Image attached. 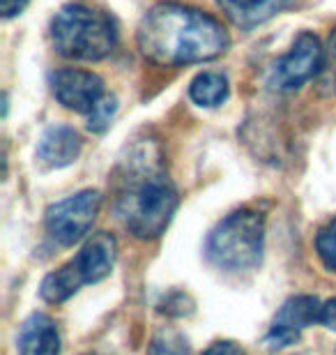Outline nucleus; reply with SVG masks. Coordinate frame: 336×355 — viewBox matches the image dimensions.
Listing matches in <instances>:
<instances>
[{
  "mask_svg": "<svg viewBox=\"0 0 336 355\" xmlns=\"http://www.w3.org/2000/svg\"><path fill=\"white\" fill-rule=\"evenodd\" d=\"M28 5V0H3L0 7H3V19H12L17 14L24 12V7Z\"/></svg>",
  "mask_w": 336,
  "mask_h": 355,
  "instance_id": "19",
  "label": "nucleus"
},
{
  "mask_svg": "<svg viewBox=\"0 0 336 355\" xmlns=\"http://www.w3.org/2000/svg\"><path fill=\"white\" fill-rule=\"evenodd\" d=\"M102 205V196L95 189H85L78 194L62 198L46 210V233L55 243L69 247L88 236Z\"/></svg>",
  "mask_w": 336,
  "mask_h": 355,
  "instance_id": "6",
  "label": "nucleus"
},
{
  "mask_svg": "<svg viewBox=\"0 0 336 355\" xmlns=\"http://www.w3.org/2000/svg\"><path fill=\"white\" fill-rule=\"evenodd\" d=\"M51 90L55 99L69 111L76 113H90L95 106L106 97L104 81L97 74L85 72V69H58L51 74Z\"/></svg>",
  "mask_w": 336,
  "mask_h": 355,
  "instance_id": "9",
  "label": "nucleus"
},
{
  "mask_svg": "<svg viewBox=\"0 0 336 355\" xmlns=\"http://www.w3.org/2000/svg\"><path fill=\"white\" fill-rule=\"evenodd\" d=\"M330 65L334 69V83H336V31L332 33V37H330Z\"/></svg>",
  "mask_w": 336,
  "mask_h": 355,
  "instance_id": "20",
  "label": "nucleus"
},
{
  "mask_svg": "<svg viewBox=\"0 0 336 355\" xmlns=\"http://www.w3.org/2000/svg\"><path fill=\"white\" fill-rule=\"evenodd\" d=\"M116 109H118V102L116 97L106 95L102 102L95 106V111L88 116V130L90 132H104L106 127L111 125L113 116H116Z\"/></svg>",
  "mask_w": 336,
  "mask_h": 355,
  "instance_id": "16",
  "label": "nucleus"
},
{
  "mask_svg": "<svg viewBox=\"0 0 336 355\" xmlns=\"http://www.w3.org/2000/svg\"><path fill=\"white\" fill-rule=\"evenodd\" d=\"M150 355H189V346L184 337L175 330H161L154 337Z\"/></svg>",
  "mask_w": 336,
  "mask_h": 355,
  "instance_id": "14",
  "label": "nucleus"
},
{
  "mask_svg": "<svg viewBox=\"0 0 336 355\" xmlns=\"http://www.w3.org/2000/svg\"><path fill=\"white\" fill-rule=\"evenodd\" d=\"M217 5L235 26L251 31L274 19L278 12L288 10L292 0H217Z\"/></svg>",
  "mask_w": 336,
  "mask_h": 355,
  "instance_id": "12",
  "label": "nucleus"
},
{
  "mask_svg": "<svg viewBox=\"0 0 336 355\" xmlns=\"http://www.w3.org/2000/svg\"><path fill=\"white\" fill-rule=\"evenodd\" d=\"M323 65L325 51L320 46V40L313 33H299L297 40L292 42L290 51L274 62L269 83L272 88L281 92L299 90L304 83H309L323 72Z\"/></svg>",
  "mask_w": 336,
  "mask_h": 355,
  "instance_id": "7",
  "label": "nucleus"
},
{
  "mask_svg": "<svg viewBox=\"0 0 336 355\" xmlns=\"http://www.w3.org/2000/svg\"><path fill=\"white\" fill-rule=\"evenodd\" d=\"M189 97L198 106H207V109L224 104L228 97V79L221 72H201L191 81Z\"/></svg>",
  "mask_w": 336,
  "mask_h": 355,
  "instance_id": "13",
  "label": "nucleus"
},
{
  "mask_svg": "<svg viewBox=\"0 0 336 355\" xmlns=\"http://www.w3.org/2000/svg\"><path fill=\"white\" fill-rule=\"evenodd\" d=\"M113 263H116V238L106 231H99L85 240L81 252L67 266L46 275L39 295L53 304L65 302L83 284H97L109 277Z\"/></svg>",
  "mask_w": 336,
  "mask_h": 355,
  "instance_id": "5",
  "label": "nucleus"
},
{
  "mask_svg": "<svg viewBox=\"0 0 336 355\" xmlns=\"http://www.w3.org/2000/svg\"><path fill=\"white\" fill-rule=\"evenodd\" d=\"M83 141L78 132L69 125H53L39 137L37 159L46 168H65L74 164L81 155Z\"/></svg>",
  "mask_w": 336,
  "mask_h": 355,
  "instance_id": "10",
  "label": "nucleus"
},
{
  "mask_svg": "<svg viewBox=\"0 0 336 355\" xmlns=\"http://www.w3.org/2000/svg\"><path fill=\"white\" fill-rule=\"evenodd\" d=\"M325 328L330 330H336V297H332V300L323 302V307H320V321Z\"/></svg>",
  "mask_w": 336,
  "mask_h": 355,
  "instance_id": "18",
  "label": "nucleus"
},
{
  "mask_svg": "<svg viewBox=\"0 0 336 355\" xmlns=\"http://www.w3.org/2000/svg\"><path fill=\"white\" fill-rule=\"evenodd\" d=\"M320 307L323 302L316 295H295L281 304L274 321L269 325L265 342L269 349H285L295 344L304 328L320 321Z\"/></svg>",
  "mask_w": 336,
  "mask_h": 355,
  "instance_id": "8",
  "label": "nucleus"
},
{
  "mask_svg": "<svg viewBox=\"0 0 336 355\" xmlns=\"http://www.w3.org/2000/svg\"><path fill=\"white\" fill-rule=\"evenodd\" d=\"M203 355H247V351L233 342H217V344H212Z\"/></svg>",
  "mask_w": 336,
  "mask_h": 355,
  "instance_id": "17",
  "label": "nucleus"
},
{
  "mask_svg": "<svg viewBox=\"0 0 336 355\" xmlns=\"http://www.w3.org/2000/svg\"><path fill=\"white\" fill-rule=\"evenodd\" d=\"M177 210V189L173 180L154 162L141 164L132 159L125 187L118 196V215L141 240H154L168 229Z\"/></svg>",
  "mask_w": 336,
  "mask_h": 355,
  "instance_id": "2",
  "label": "nucleus"
},
{
  "mask_svg": "<svg viewBox=\"0 0 336 355\" xmlns=\"http://www.w3.org/2000/svg\"><path fill=\"white\" fill-rule=\"evenodd\" d=\"M51 42L62 58L97 62L118 44L116 21L88 5H65L51 21Z\"/></svg>",
  "mask_w": 336,
  "mask_h": 355,
  "instance_id": "3",
  "label": "nucleus"
},
{
  "mask_svg": "<svg viewBox=\"0 0 336 355\" xmlns=\"http://www.w3.org/2000/svg\"><path fill=\"white\" fill-rule=\"evenodd\" d=\"M139 49L154 65L180 67L219 58L228 49V33L217 19L194 7L163 3L139 24Z\"/></svg>",
  "mask_w": 336,
  "mask_h": 355,
  "instance_id": "1",
  "label": "nucleus"
},
{
  "mask_svg": "<svg viewBox=\"0 0 336 355\" xmlns=\"http://www.w3.org/2000/svg\"><path fill=\"white\" fill-rule=\"evenodd\" d=\"M316 250L318 257L323 261V266L327 270L336 272V219H332L325 229H320L316 238Z\"/></svg>",
  "mask_w": 336,
  "mask_h": 355,
  "instance_id": "15",
  "label": "nucleus"
},
{
  "mask_svg": "<svg viewBox=\"0 0 336 355\" xmlns=\"http://www.w3.org/2000/svg\"><path fill=\"white\" fill-rule=\"evenodd\" d=\"M21 355H60L58 325L51 316L33 314L28 316L19 330Z\"/></svg>",
  "mask_w": 336,
  "mask_h": 355,
  "instance_id": "11",
  "label": "nucleus"
},
{
  "mask_svg": "<svg viewBox=\"0 0 336 355\" xmlns=\"http://www.w3.org/2000/svg\"><path fill=\"white\" fill-rule=\"evenodd\" d=\"M265 219L256 210H238L214 226L205 240L207 261L224 272L242 275L260 266Z\"/></svg>",
  "mask_w": 336,
  "mask_h": 355,
  "instance_id": "4",
  "label": "nucleus"
}]
</instances>
